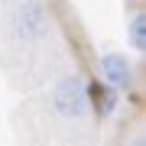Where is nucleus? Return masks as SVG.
<instances>
[{
    "mask_svg": "<svg viewBox=\"0 0 146 146\" xmlns=\"http://www.w3.org/2000/svg\"><path fill=\"white\" fill-rule=\"evenodd\" d=\"M88 88L81 78H62L52 84V107L62 117H84L88 110Z\"/></svg>",
    "mask_w": 146,
    "mask_h": 146,
    "instance_id": "nucleus-1",
    "label": "nucleus"
},
{
    "mask_svg": "<svg viewBox=\"0 0 146 146\" xmlns=\"http://www.w3.org/2000/svg\"><path fill=\"white\" fill-rule=\"evenodd\" d=\"M13 29H16V36L20 39H42L49 33V13H46V7L39 3V0H26V3H20L16 7V13H13Z\"/></svg>",
    "mask_w": 146,
    "mask_h": 146,
    "instance_id": "nucleus-2",
    "label": "nucleus"
},
{
    "mask_svg": "<svg viewBox=\"0 0 146 146\" xmlns=\"http://www.w3.org/2000/svg\"><path fill=\"white\" fill-rule=\"evenodd\" d=\"M101 75H104V84L114 88V91L133 84V68L123 55H104L101 58Z\"/></svg>",
    "mask_w": 146,
    "mask_h": 146,
    "instance_id": "nucleus-3",
    "label": "nucleus"
},
{
    "mask_svg": "<svg viewBox=\"0 0 146 146\" xmlns=\"http://www.w3.org/2000/svg\"><path fill=\"white\" fill-rule=\"evenodd\" d=\"M88 98H94V104H98V114H114V107H117V91L114 88H107V84H98Z\"/></svg>",
    "mask_w": 146,
    "mask_h": 146,
    "instance_id": "nucleus-4",
    "label": "nucleus"
},
{
    "mask_svg": "<svg viewBox=\"0 0 146 146\" xmlns=\"http://www.w3.org/2000/svg\"><path fill=\"white\" fill-rule=\"evenodd\" d=\"M130 46L136 49V52H143L146 49V13H133V20H130Z\"/></svg>",
    "mask_w": 146,
    "mask_h": 146,
    "instance_id": "nucleus-5",
    "label": "nucleus"
},
{
    "mask_svg": "<svg viewBox=\"0 0 146 146\" xmlns=\"http://www.w3.org/2000/svg\"><path fill=\"white\" fill-rule=\"evenodd\" d=\"M130 146H146V140H143V136H136V140H133Z\"/></svg>",
    "mask_w": 146,
    "mask_h": 146,
    "instance_id": "nucleus-6",
    "label": "nucleus"
}]
</instances>
